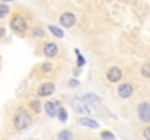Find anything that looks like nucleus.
Wrapping results in <instances>:
<instances>
[{
    "label": "nucleus",
    "mask_w": 150,
    "mask_h": 140,
    "mask_svg": "<svg viewBox=\"0 0 150 140\" xmlns=\"http://www.w3.org/2000/svg\"><path fill=\"white\" fill-rule=\"evenodd\" d=\"M31 115L25 111V109H19L16 114H15V118H13V123H15V127L18 130H25L31 126Z\"/></svg>",
    "instance_id": "f257e3e1"
},
{
    "label": "nucleus",
    "mask_w": 150,
    "mask_h": 140,
    "mask_svg": "<svg viewBox=\"0 0 150 140\" xmlns=\"http://www.w3.org/2000/svg\"><path fill=\"white\" fill-rule=\"evenodd\" d=\"M10 28H12V31H15L18 34H25L28 31V22L21 15H13L10 19Z\"/></svg>",
    "instance_id": "f03ea898"
},
{
    "label": "nucleus",
    "mask_w": 150,
    "mask_h": 140,
    "mask_svg": "<svg viewBox=\"0 0 150 140\" xmlns=\"http://www.w3.org/2000/svg\"><path fill=\"white\" fill-rule=\"evenodd\" d=\"M137 115L143 123H150V104L142 102L137 108Z\"/></svg>",
    "instance_id": "7ed1b4c3"
},
{
    "label": "nucleus",
    "mask_w": 150,
    "mask_h": 140,
    "mask_svg": "<svg viewBox=\"0 0 150 140\" xmlns=\"http://www.w3.org/2000/svg\"><path fill=\"white\" fill-rule=\"evenodd\" d=\"M74 23H76V16H74V13H71V12H64V13L60 16V25H61V26H64V28H71Z\"/></svg>",
    "instance_id": "20e7f679"
},
{
    "label": "nucleus",
    "mask_w": 150,
    "mask_h": 140,
    "mask_svg": "<svg viewBox=\"0 0 150 140\" xmlns=\"http://www.w3.org/2000/svg\"><path fill=\"white\" fill-rule=\"evenodd\" d=\"M121 77H122V70H121L120 67H117V66L111 67V69L106 72V79H108L111 83H117V82H120Z\"/></svg>",
    "instance_id": "39448f33"
},
{
    "label": "nucleus",
    "mask_w": 150,
    "mask_h": 140,
    "mask_svg": "<svg viewBox=\"0 0 150 140\" xmlns=\"http://www.w3.org/2000/svg\"><path fill=\"white\" fill-rule=\"evenodd\" d=\"M133 92H134V88H133L130 83H121V85L118 86V89H117L118 96H120V98H122V99L130 98V96L133 95Z\"/></svg>",
    "instance_id": "423d86ee"
},
{
    "label": "nucleus",
    "mask_w": 150,
    "mask_h": 140,
    "mask_svg": "<svg viewBox=\"0 0 150 140\" xmlns=\"http://www.w3.org/2000/svg\"><path fill=\"white\" fill-rule=\"evenodd\" d=\"M42 53H44V55L45 57H55L57 54H58V45L55 44V43H45L44 47H42Z\"/></svg>",
    "instance_id": "0eeeda50"
},
{
    "label": "nucleus",
    "mask_w": 150,
    "mask_h": 140,
    "mask_svg": "<svg viewBox=\"0 0 150 140\" xmlns=\"http://www.w3.org/2000/svg\"><path fill=\"white\" fill-rule=\"evenodd\" d=\"M54 91H55L54 83H51V82H45V83H42V85L38 88L37 93H38L40 96H50V95L54 93Z\"/></svg>",
    "instance_id": "6e6552de"
},
{
    "label": "nucleus",
    "mask_w": 150,
    "mask_h": 140,
    "mask_svg": "<svg viewBox=\"0 0 150 140\" xmlns=\"http://www.w3.org/2000/svg\"><path fill=\"white\" fill-rule=\"evenodd\" d=\"M44 107H45L47 114L50 117H54L58 112V109H60V102L58 101H48L47 104H44Z\"/></svg>",
    "instance_id": "1a4fd4ad"
},
{
    "label": "nucleus",
    "mask_w": 150,
    "mask_h": 140,
    "mask_svg": "<svg viewBox=\"0 0 150 140\" xmlns=\"http://www.w3.org/2000/svg\"><path fill=\"white\" fill-rule=\"evenodd\" d=\"M79 123H80L82 126H86V127H91V129H96V127H99V124H98L96 121L91 120V118H80Z\"/></svg>",
    "instance_id": "9d476101"
},
{
    "label": "nucleus",
    "mask_w": 150,
    "mask_h": 140,
    "mask_svg": "<svg viewBox=\"0 0 150 140\" xmlns=\"http://www.w3.org/2000/svg\"><path fill=\"white\" fill-rule=\"evenodd\" d=\"M31 37L32 38H44L45 37V32L41 29V28H34L31 31Z\"/></svg>",
    "instance_id": "9b49d317"
},
{
    "label": "nucleus",
    "mask_w": 150,
    "mask_h": 140,
    "mask_svg": "<svg viewBox=\"0 0 150 140\" xmlns=\"http://www.w3.org/2000/svg\"><path fill=\"white\" fill-rule=\"evenodd\" d=\"M48 29H50L51 34H52L54 37H57V38H63V37H64L63 31H61L60 28H57V26H52V25H50V26H48Z\"/></svg>",
    "instance_id": "f8f14e48"
},
{
    "label": "nucleus",
    "mask_w": 150,
    "mask_h": 140,
    "mask_svg": "<svg viewBox=\"0 0 150 140\" xmlns=\"http://www.w3.org/2000/svg\"><path fill=\"white\" fill-rule=\"evenodd\" d=\"M57 137L61 140H70V139H73V133L71 131H67V130H63L61 133L57 134Z\"/></svg>",
    "instance_id": "ddd939ff"
},
{
    "label": "nucleus",
    "mask_w": 150,
    "mask_h": 140,
    "mask_svg": "<svg viewBox=\"0 0 150 140\" xmlns=\"http://www.w3.org/2000/svg\"><path fill=\"white\" fill-rule=\"evenodd\" d=\"M9 12H10V7H9L7 4H1V3H0V19L6 18V16L9 15Z\"/></svg>",
    "instance_id": "4468645a"
},
{
    "label": "nucleus",
    "mask_w": 150,
    "mask_h": 140,
    "mask_svg": "<svg viewBox=\"0 0 150 140\" xmlns=\"http://www.w3.org/2000/svg\"><path fill=\"white\" fill-rule=\"evenodd\" d=\"M142 75L144 77H150V63H146L143 67H142Z\"/></svg>",
    "instance_id": "2eb2a0df"
},
{
    "label": "nucleus",
    "mask_w": 150,
    "mask_h": 140,
    "mask_svg": "<svg viewBox=\"0 0 150 140\" xmlns=\"http://www.w3.org/2000/svg\"><path fill=\"white\" fill-rule=\"evenodd\" d=\"M57 114H58V118H60L61 121H66V120H67V111H66L64 108H61V107H60V109H58V112H57Z\"/></svg>",
    "instance_id": "dca6fc26"
},
{
    "label": "nucleus",
    "mask_w": 150,
    "mask_h": 140,
    "mask_svg": "<svg viewBox=\"0 0 150 140\" xmlns=\"http://www.w3.org/2000/svg\"><path fill=\"white\" fill-rule=\"evenodd\" d=\"M82 101H91V102H99V98L95 95H86L82 98Z\"/></svg>",
    "instance_id": "f3484780"
},
{
    "label": "nucleus",
    "mask_w": 150,
    "mask_h": 140,
    "mask_svg": "<svg viewBox=\"0 0 150 140\" xmlns=\"http://www.w3.org/2000/svg\"><path fill=\"white\" fill-rule=\"evenodd\" d=\"M31 107H32V109L37 111V112L41 111V104H40L38 101H31Z\"/></svg>",
    "instance_id": "a211bd4d"
},
{
    "label": "nucleus",
    "mask_w": 150,
    "mask_h": 140,
    "mask_svg": "<svg viewBox=\"0 0 150 140\" xmlns=\"http://www.w3.org/2000/svg\"><path fill=\"white\" fill-rule=\"evenodd\" d=\"M41 69H42L44 73H48V72H51V69H52V64H51V63H44V64L41 66Z\"/></svg>",
    "instance_id": "6ab92c4d"
},
{
    "label": "nucleus",
    "mask_w": 150,
    "mask_h": 140,
    "mask_svg": "<svg viewBox=\"0 0 150 140\" xmlns=\"http://www.w3.org/2000/svg\"><path fill=\"white\" fill-rule=\"evenodd\" d=\"M100 137L102 139H115V136L112 133H109V131H102L100 133Z\"/></svg>",
    "instance_id": "aec40b11"
},
{
    "label": "nucleus",
    "mask_w": 150,
    "mask_h": 140,
    "mask_svg": "<svg viewBox=\"0 0 150 140\" xmlns=\"http://www.w3.org/2000/svg\"><path fill=\"white\" fill-rule=\"evenodd\" d=\"M76 54H77V58H79V60H77V66H83V64H85V58H83V55H80L79 53H76Z\"/></svg>",
    "instance_id": "412c9836"
},
{
    "label": "nucleus",
    "mask_w": 150,
    "mask_h": 140,
    "mask_svg": "<svg viewBox=\"0 0 150 140\" xmlns=\"http://www.w3.org/2000/svg\"><path fill=\"white\" fill-rule=\"evenodd\" d=\"M143 137H144V139H149L150 140V127L144 129V131H143Z\"/></svg>",
    "instance_id": "4be33fe9"
},
{
    "label": "nucleus",
    "mask_w": 150,
    "mask_h": 140,
    "mask_svg": "<svg viewBox=\"0 0 150 140\" xmlns=\"http://www.w3.org/2000/svg\"><path fill=\"white\" fill-rule=\"evenodd\" d=\"M69 85H70V86H79L77 80H74V79H73V80H70V83H69Z\"/></svg>",
    "instance_id": "5701e85b"
},
{
    "label": "nucleus",
    "mask_w": 150,
    "mask_h": 140,
    "mask_svg": "<svg viewBox=\"0 0 150 140\" xmlns=\"http://www.w3.org/2000/svg\"><path fill=\"white\" fill-rule=\"evenodd\" d=\"M4 34H6V31L3 28H0V37H4Z\"/></svg>",
    "instance_id": "b1692460"
},
{
    "label": "nucleus",
    "mask_w": 150,
    "mask_h": 140,
    "mask_svg": "<svg viewBox=\"0 0 150 140\" xmlns=\"http://www.w3.org/2000/svg\"><path fill=\"white\" fill-rule=\"evenodd\" d=\"M3 1H12V0H3Z\"/></svg>",
    "instance_id": "393cba45"
}]
</instances>
